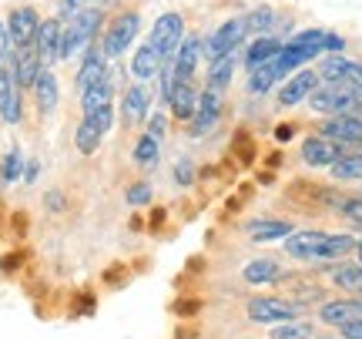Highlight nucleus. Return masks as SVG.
Returning a JSON list of instances; mask_svg holds the SVG:
<instances>
[{"instance_id": "f257e3e1", "label": "nucleus", "mask_w": 362, "mask_h": 339, "mask_svg": "<svg viewBox=\"0 0 362 339\" xmlns=\"http://www.w3.org/2000/svg\"><path fill=\"white\" fill-rule=\"evenodd\" d=\"M362 105V88L359 84H319L309 94V108L315 115L336 117V115H349Z\"/></svg>"}, {"instance_id": "f03ea898", "label": "nucleus", "mask_w": 362, "mask_h": 339, "mask_svg": "<svg viewBox=\"0 0 362 339\" xmlns=\"http://www.w3.org/2000/svg\"><path fill=\"white\" fill-rule=\"evenodd\" d=\"M101 11H94V7H84L78 17H71L64 27V38H61V61L71 57L74 51L81 47H88L90 40L98 38V30H101Z\"/></svg>"}, {"instance_id": "7ed1b4c3", "label": "nucleus", "mask_w": 362, "mask_h": 339, "mask_svg": "<svg viewBox=\"0 0 362 339\" xmlns=\"http://www.w3.org/2000/svg\"><path fill=\"white\" fill-rule=\"evenodd\" d=\"M111 125H115V108L111 105L81 117V125L74 128V144H78L81 155H94L101 148V138L111 131Z\"/></svg>"}, {"instance_id": "20e7f679", "label": "nucleus", "mask_w": 362, "mask_h": 339, "mask_svg": "<svg viewBox=\"0 0 362 339\" xmlns=\"http://www.w3.org/2000/svg\"><path fill=\"white\" fill-rule=\"evenodd\" d=\"M245 17H232V21H225L218 30H211L205 40H202V54L208 57V64L211 61H218L225 54H235L242 47V40H245Z\"/></svg>"}, {"instance_id": "39448f33", "label": "nucleus", "mask_w": 362, "mask_h": 339, "mask_svg": "<svg viewBox=\"0 0 362 339\" xmlns=\"http://www.w3.org/2000/svg\"><path fill=\"white\" fill-rule=\"evenodd\" d=\"M138 30H141V13L138 11H121L107 24V30H104L101 38V47L107 57H117V54H124L134 44V38H138Z\"/></svg>"}, {"instance_id": "423d86ee", "label": "nucleus", "mask_w": 362, "mask_h": 339, "mask_svg": "<svg viewBox=\"0 0 362 339\" xmlns=\"http://www.w3.org/2000/svg\"><path fill=\"white\" fill-rule=\"evenodd\" d=\"M181 40H185V17L175 11L161 13L155 21V27H151V34H148V44H151L158 54H165L168 61L178 54Z\"/></svg>"}, {"instance_id": "0eeeda50", "label": "nucleus", "mask_w": 362, "mask_h": 339, "mask_svg": "<svg viewBox=\"0 0 362 339\" xmlns=\"http://www.w3.org/2000/svg\"><path fill=\"white\" fill-rule=\"evenodd\" d=\"M302 306L288 299H272V296H259V299H248V316L255 323H265V326H279V323H292L298 319Z\"/></svg>"}, {"instance_id": "6e6552de", "label": "nucleus", "mask_w": 362, "mask_h": 339, "mask_svg": "<svg viewBox=\"0 0 362 339\" xmlns=\"http://www.w3.org/2000/svg\"><path fill=\"white\" fill-rule=\"evenodd\" d=\"M298 155H302V161H305L309 168H332L342 155H349V148L329 142V138H322V134L315 131V134H309L305 142L298 144Z\"/></svg>"}, {"instance_id": "1a4fd4ad", "label": "nucleus", "mask_w": 362, "mask_h": 339, "mask_svg": "<svg viewBox=\"0 0 362 339\" xmlns=\"http://www.w3.org/2000/svg\"><path fill=\"white\" fill-rule=\"evenodd\" d=\"M21 81L13 74V64H0V117L7 125H17L24 117V101H21Z\"/></svg>"}, {"instance_id": "9d476101", "label": "nucleus", "mask_w": 362, "mask_h": 339, "mask_svg": "<svg viewBox=\"0 0 362 339\" xmlns=\"http://www.w3.org/2000/svg\"><path fill=\"white\" fill-rule=\"evenodd\" d=\"M319 134L329 138L336 144H346L349 151L362 148V121L356 115H336V117H325L319 125Z\"/></svg>"}, {"instance_id": "9b49d317", "label": "nucleus", "mask_w": 362, "mask_h": 339, "mask_svg": "<svg viewBox=\"0 0 362 339\" xmlns=\"http://www.w3.org/2000/svg\"><path fill=\"white\" fill-rule=\"evenodd\" d=\"M319 84H322L319 71L302 67V71H296V74L282 84V91H279V105H282V108H296V105H302V101H309V94L315 91Z\"/></svg>"}, {"instance_id": "f8f14e48", "label": "nucleus", "mask_w": 362, "mask_h": 339, "mask_svg": "<svg viewBox=\"0 0 362 339\" xmlns=\"http://www.w3.org/2000/svg\"><path fill=\"white\" fill-rule=\"evenodd\" d=\"M37 30H40V17L34 7H17V11H11V17H7V34H11L13 51H17V47H30V44L37 40Z\"/></svg>"}, {"instance_id": "ddd939ff", "label": "nucleus", "mask_w": 362, "mask_h": 339, "mask_svg": "<svg viewBox=\"0 0 362 339\" xmlns=\"http://www.w3.org/2000/svg\"><path fill=\"white\" fill-rule=\"evenodd\" d=\"M319 319L325 326H349L362 319V296H342V299H329L319 306Z\"/></svg>"}, {"instance_id": "4468645a", "label": "nucleus", "mask_w": 362, "mask_h": 339, "mask_svg": "<svg viewBox=\"0 0 362 339\" xmlns=\"http://www.w3.org/2000/svg\"><path fill=\"white\" fill-rule=\"evenodd\" d=\"M61 38H64V27H61V17H47L40 21V30H37V54H40V64L44 67H54L61 61Z\"/></svg>"}, {"instance_id": "2eb2a0df", "label": "nucleus", "mask_w": 362, "mask_h": 339, "mask_svg": "<svg viewBox=\"0 0 362 339\" xmlns=\"http://www.w3.org/2000/svg\"><path fill=\"white\" fill-rule=\"evenodd\" d=\"M221 98L225 94L218 91H202V98H198V108H194V117L188 121V131L192 134H208V131L218 125V117H221Z\"/></svg>"}, {"instance_id": "dca6fc26", "label": "nucleus", "mask_w": 362, "mask_h": 339, "mask_svg": "<svg viewBox=\"0 0 362 339\" xmlns=\"http://www.w3.org/2000/svg\"><path fill=\"white\" fill-rule=\"evenodd\" d=\"M202 38L194 34H185L178 54L171 57V71H175V81H194V71H198V61H202Z\"/></svg>"}, {"instance_id": "f3484780", "label": "nucleus", "mask_w": 362, "mask_h": 339, "mask_svg": "<svg viewBox=\"0 0 362 339\" xmlns=\"http://www.w3.org/2000/svg\"><path fill=\"white\" fill-rule=\"evenodd\" d=\"M104 78H107V54H104L101 44H90L78 67V74H74V84H78L81 91H88L90 84H98Z\"/></svg>"}, {"instance_id": "a211bd4d", "label": "nucleus", "mask_w": 362, "mask_h": 339, "mask_svg": "<svg viewBox=\"0 0 362 339\" xmlns=\"http://www.w3.org/2000/svg\"><path fill=\"white\" fill-rule=\"evenodd\" d=\"M325 232L319 229H298L285 239V252H288V259H298V262H315V252L322 246Z\"/></svg>"}, {"instance_id": "6ab92c4d", "label": "nucleus", "mask_w": 362, "mask_h": 339, "mask_svg": "<svg viewBox=\"0 0 362 339\" xmlns=\"http://www.w3.org/2000/svg\"><path fill=\"white\" fill-rule=\"evenodd\" d=\"M198 98H202V91H198V84H194V81H175V88H171V98H168L171 115L188 125V121L194 117Z\"/></svg>"}, {"instance_id": "aec40b11", "label": "nucleus", "mask_w": 362, "mask_h": 339, "mask_svg": "<svg viewBox=\"0 0 362 339\" xmlns=\"http://www.w3.org/2000/svg\"><path fill=\"white\" fill-rule=\"evenodd\" d=\"M148 105H151V94L144 84H131L124 98H121V121L124 125H141L148 121Z\"/></svg>"}, {"instance_id": "412c9836", "label": "nucleus", "mask_w": 362, "mask_h": 339, "mask_svg": "<svg viewBox=\"0 0 362 339\" xmlns=\"http://www.w3.org/2000/svg\"><path fill=\"white\" fill-rule=\"evenodd\" d=\"M356 235L349 232H325L322 246H319V252H315V262H339V259H349V255H356Z\"/></svg>"}, {"instance_id": "4be33fe9", "label": "nucleus", "mask_w": 362, "mask_h": 339, "mask_svg": "<svg viewBox=\"0 0 362 339\" xmlns=\"http://www.w3.org/2000/svg\"><path fill=\"white\" fill-rule=\"evenodd\" d=\"M13 64V74H17V81H21V88H34V81H37V74L44 71V64H40V54H37V44H30V47H17L11 57Z\"/></svg>"}, {"instance_id": "5701e85b", "label": "nucleus", "mask_w": 362, "mask_h": 339, "mask_svg": "<svg viewBox=\"0 0 362 339\" xmlns=\"http://www.w3.org/2000/svg\"><path fill=\"white\" fill-rule=\"evenodd\" d=\"M168 64V57L165 54H158L151 44H141L138 51H134V57H131V74L138 81H151L161 74V67Z\"/></svg>"}, {"instance_id": "b1692460", "label": "nucleus", "mask_w": 362, "mask_h": 339, "mask_svg": "<svg viewBox=\"0 0 362 339\" xmlns=\"http://www.w3.org/2000/svg\"><path fill=\"white\" fill-rule=\"evenodd\" d=\"M282 38H275V34H262V38H255L252 44L245 47V71H255V67L269 64L275 54L282 51Z\"/></svg>"}, {"instance_id": "393cba45", "label": "nucleus", "mask_w": 362, "mask_h": 339, "mask_svg": "<svg viewBox=\"0 0 362 339\" xmlns=\"http://www.w3.org/2000/svg\"><path fill=\"white\" fill-rule=\"evenodd\" d=\"M235 64H238V51L211 61V64H208V78H205L208 91H218V94L228 91V84H232V78H235Z\"/></svg>"}, {"instance_id": "a878e982", "label": "nucleus", "mask_w": 362, "mask_h": 339, "mask_svg": "<svg viewBox=\"0 0 362 339\" xmlns=\"http://www.w3.org/2000/svg\"><path fill=\"white\" fill-rule=\"evenodd\" d=\"M245 229L252 235V242H275V239H288V235L296 232V225L288 222V219H255Z\"/></svg>"}, {"instance_id": "bb28decb", "label": "nucleus", "mask_w": 362, "mask_h": 339, "mask_svg": "<svg viewBox=\"0 0 362 339\" xmlns=\"http://www.w3.org/2000/svg\"><path fill=\"white\" fill-rule=\"evenodd\" d=\"M242 279H245L248 286H272V282H279L285 275H282V265L275 259H255L242 269Z\"/></svg>"}, {"instance_id": "cd10ccee", "label": "nucleus", "mask_w": 362, "mask_h": 339, "mask_svg": "<svg viewBox=\"0 0 362 339\" xmlns=\"http://www.w3.org/2000/svg\"><path fill=\"white\" fill-rule=\"evenodd\" d=\"M332 286L349 296H362V262H342L339 269H332Z\"/></svg>"}, {"instance_id": "c85d7f7f", "label": "nucleus", "mask_w": 362, "mask_h": 339, "mask_svg": "<svg viewBox=\"0 0 362 339\" xmlns=\"http://www.w3.org/2000/svg\"><path fill=\"white\" fill-rule=\"evenodd\" d=\"M34 98H37L40 115L54 111V105H57V78H54L51 67H44L37 74V81H34Z\"/></svg>"}, {"instance_id": "c756f323", "label": "nucleus", "mask_w": 362, "mask_h": 339, "mask_svg": "<svg viewBox=\"0 0 362 339\" xmlns=\"http://www.w3.org/2000/svg\"><path fill=\"white\" fill-rule=\"evenodd\" d=\"M329 175L336 178V182H362V148L349 151V155H342L329 168Z\"/></svg>"}, {"instance_id": "7c9ffc66", "label": "nucleus", "mask_w": 362, "mask_h": 339, "mask_svg": "<svg viewBox=\"0 0 362 339\" xmlns=\"http://www.w3.org/2000/svg\"><path fill=\"white\" fill-rule=\"evenodd\" d=\"M158 155H161V142H158L155 134H141L138 144H134V151H131L134 165H141V168H155Z\"/></svg>"}, {"instance_id": "2f4dec72", "label": "nucleus", "mask_w": 362, "mask_h": 339, "mask_svg": "<svg viewBox=\"0 0 362 339\" xmlns=\"http://www.w3.org/2000/svg\"><path fill=\"white\" fill-rule=\"evenodd\" d=\"M111 105V81L104 78L98 84H90L88 91H81V108H84V115L90 111H98V108H107Z\"/></svg>"}, {"instance_id": "473e14b6", "label": "nucleus", "mask_w": 362, "mask_h": 339, "mask_svg": "<svg viewBox=\"0 0 362 339\" xmlns=\"http://www.w3.org/2000/svg\"><path fill=\"white\" fill-rule=\"evenodd\" d=\"M279 84V78H275V71H272V64H262L255 67V71H248V94L252 98H262V94H269L272 88Z\"/></svg>"}, {"instance_id": "72a5a7b5", "label": "nucleus", "mask_w": 362, "mask_h": 339, "mask_svg": "<svg viewBox=\"0 0 362 339\" xmlns=\"http://www.w3.org/2000/svg\"><path fill=\"white\" fill-rule=\"evenodd\" d=\"M312 333H315L312 323H305V319H292V323H279V326H272L269 339H315Z\"/></svg>"}, {"instance_id": "f704fd0d", "label": "nucleus", "mask_w": 362, "mask_h": 339, "mask_svg": "<svg viewBox=\"0 0 362 339\" xmlns=\"http://www.w3.org/2000/svg\"><path fill=\"white\" fill-rule=\"evenodd\" d=\"M272 24H275V11L272 7H255L252 13H245V30L255 34V38L272 34Z\"/></svg>"}, {"instance_id": "c9c22d12", "label": "nucleus", "mask_w": 362, "mask_h": 339, "mask_svg": "<svg viewBox=\"0 0 362 339\" xmlns=\"http://www.w3.org/2000/svg\"><path fill=\"white\" fill-rule=\"evenodd\" d=\"M336 212L342 215V222H349L356 232H362V195H346Z\"/></svg>"}, {"instance_id": "e433bc0d", "label": "nucleus", "mask_w": 362, "mask_h": 339, "mask_svg": "<svg viewBox=\"0 0 362 339\" xmlns=\"http://www.w3.org/2000/svg\"><path fill=\"white\" fill-rule=\"evenodd\" d=\"M21 171H24V155H21V148H11L4 165H0V175H4V182H17Z\"/></svg>"}, {"instance_id": "4c0bfd02", "label": "nucleus", "mask_w": 362, "mask_h": 339, "mask_svg": "<svg viewBox=\"0 0 362 339\" xmlns=\"http://www.w3.org/2000/svg\"><path fill=\"white\" fill-rule=\"evenodd\" d=\"M124 198H128V205H144V202H151V185H148V182H134V185H128Z\"/></svg>"}, {"instance_id": "58836bf2", "label": "nucleus", "mask_w": 362, "mask_h": 339, "mask_svg": "<svg viewBox=\"0 0 362 339\" xmlns=\"http://www.w3.org/2000/svg\"><path fill=\"white\" fill-rule=\"evenodd\" d=\"M84 7H88V0H57V17H67V21H71V17H78Z\"/></svg>"}, {"instance_id": "ea45409f", "label": "nucleus", "mask_w": 362, "mask_h": 339, "mask_svg": "<svg viewBox=\"0 0 362 339\" xmlns=\"http://www.w3.org/2000/svg\"><path fill=\"white\" fill-rule=\"evenodd\" d=\"M175 182H178V185H192L194 182L192 161H178V165H175Z\"/></svg>"}, {"instance_id": "a19ab883", "label": "nucleus", "mask_w": 362, "mask_h": 339, "mask_svg": "<svg viewBox=\"0 0 362 339\" xmlns=\"http://www.w3.org/2000/svg\"><path fill=\"white\" fill-rule=\"evenodd\" d=\"M11 47H13V44H11V34H7V24L0 21V64L11 57Z\"/></svg>"}, {"instance_id": "79ce46f5", "label": "nucleus", "mask_w": 362, "mask_h": 339, "mask_svg": "<svg viewBox=\"0 0 362 339\" xmlns=\"http://www.w3.org/2000/svg\"><path fill=\"white\" fill-rule=\"evenodd\" d=\"M148 134H155L158 142H161V134H165V115L155 111V117H148Z\"/></svg>"}, {"instance_id": "37998d69", "label": "nucleus", "mask_w": 362, "mask_h": 339, "mask_svg": "<svg viewBox=\"0 0 362 339\" xmlns=\"http://www.w3.org/2000/svg\"><path fill=\"white\" fill-rule=\"evenodd\" d=\"M21 262H24V252H13V255H7V259H0V272H4V275L13 272Z\"/></svg>"}, {"instance_id": "c03bdc74", "label": "nucleus", "mask_w": 362, "mask_h": 339, "mask_svg": "<svg viewBox=\"0 0 362 339\" xmlns=\"http://www.w3.org/2000/svg\"><path fill=\"white\" fill-rule=\"evenodd\" d=\"M292 134H296V128H292V125H279V128H275V138H279V142H288Z\"/></svg>"}, {"instance_id": "a18cd8bd", "label": "nucleus", "mask_w": 362, "mask_h": 339, "mask_svg": "<svg viewBox=\"0 0 362 339\" xmlns=\"http://www.w3.org/2000/svg\"><path fill=\"white\" fill-rule=\"evenodd\" d=\"M11 222H13V229H17V232H27V215H24V212H17Z\"/></svg>"}, {"instance_id": "49530a36", "label": "nucleus", "mask_w": 362, "mask_h": 339, "mask_svg": "<svg viewBox=\"0 0 362 339\" xmlns=\"http://www.w3.org/2000/svg\"><path fill=\"white\" fill-rule=\"evenodd\" d=\"M47 198H51V202H47L51 209H57V212L64 209V195H61V192H51V195H47Z\"/></svg>"}, {"instance_id": "de8ad7c7", "label": "nucleus", "mask_w": 362, "mask_h": 339, "mask_svg": "<svg viewBox=\"0 0 362 339\" xmlns=\"http://www.w3.org/2000/svg\"><path fill=\"white\" fill-rule=\"evenodd\" d=\"M165 222V212L158 209V212H151V229H158V225Z\"/></svg>"}, {"instance_id": "09e8293b", "label": "nucleus", "mask_w": 362, "mask_h": 339, "mask_svg": "<svg viewBox=\"0 0 362 339\" xmlns=\"http://www.w3.org/2000/svg\"><path fill=\"white\" fill-rule=\"evenodd\" d=\"M27 182H34V178H37V161H30V165H27V175H24Z\"/></svg>"}, {"instance_id": "8fccbe9b", "label": "nucleus", "mask_w": 362, "mask_h": 339, "mask_svg": "<svg viewBox=\"0 0 362 339\" xmlns=\"http://www.w3.org/2000/svg\"><path fill=\"white\" fill-rule=\"evenodd\" d=\"M356 259L362 262V239H359V242H356Z\"/></svg>"}, {"instance_id": "3c124183", "label": "nucleus", "mask_w": 362, "mask_h": 339, "mask_svg": "<svg viewBox=\"0 0 362 339\" xmlns=\"http://www.w3.org/2000/svg\"><path fill=\"white\" fill-rule=\"evenodd\" d=\"M349 115H356V117H359V121H362V105L356 108V111H349Z\"/></svg>"}, {"instance_id": "603ef678", "label": "nucleus", "mask_w": 362, "mask_h": 339, "mask_svg": "<svg viewBox=\"0 0 362 339\" xmlns=\"http://www.w3.org/2000/svg\"><path fill=\"white\" fill-rule=\"evenodd\" d=\"M322 339H336V336H322Z\"/></svg>"}]
</instances>
